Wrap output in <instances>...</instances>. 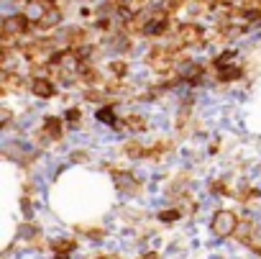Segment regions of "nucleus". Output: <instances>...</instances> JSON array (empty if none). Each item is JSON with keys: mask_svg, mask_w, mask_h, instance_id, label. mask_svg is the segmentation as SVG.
Here are the masks:
<instances>
[{"mask_svg": "<svg viewBox=\"0 0 261 259\" xmlns=\"http://www.w3.org/2000/svg\"><path fill=\"white\" fill-rule=\"evenodd\" d=\"M233 228V216L230 213H220V218L215 221V231L223 233V231H230Z\"/></svg>", "mask_w": 261, "mask_h": 259, "instance_id": "f257e3e1", "label": "nucleus"}, {"mask_svg": "<svg viewBox=\"0 0 261 259\" xmlns=\"http://www.w3.org/2000/svg\"><path fill=\"white\" fill-rule=\"evenodd\" d=\"M34 87H36V92H39V95H51V87H49V82H36Z\"/></svg>", "mask_w": 261, "mask_h": 259, "instance_id": "f03ea898", "label": "nucleus"}]
</instances>
